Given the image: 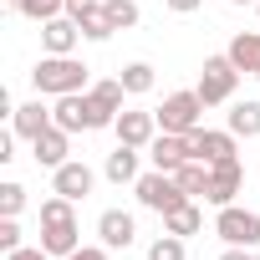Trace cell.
<instances>
[{
  "label": "cell",
  "mask_w": 260,
  "mask_h": 260,
  "mask_svg": "<svg viewBox=\"0 0 260 260\" xmlns=\"http://www.w3.org/2000/svg\"><path fill=\"white\" fill-rule=\"evenodd\" d=\"M77 41H82V26H77L72 16H56V21L41 26V46H46V56H72Z\"/></svg>",
  "instance_id": "5bb4252c"
},
{
  "label": "cell",
  "mask_w": 260,
  "mask_h": 260,
  "mask_svg": "<svg viewBox=\"0 0 260 260\" xmlns=\"http://www.w3.org/2000/svg\"><path fill=\"white\" fill-rule=\"evenodd\" d=\"M148 260H184V240L164 230V235H158V240L148 245Z\"/></svg>",
  "instance_id": "484cf974"
},
{
  "label": "cell",
  "mask_w": 260,
  "mask_h": 260,
  "mask_svg": "<svg viewBox=\"0 0 260 260\" xmlns=\"http://www.w3.org/2000/svg\"><path fill=\"white\" fill-rule=\"evenodd\" d=\"M164 6H169V11H179V16H194L204 0H164Z\"/></svg>",
  "instance_id": "d6a6232c"
},
{
  "label": "cell",
  "mask_w": 260,
  "mask_h": 260,
  "mask_svg": "<svg viewBox=\"0 0 260 260\" xmlns=\"http://www.w3.org/2000/svg\"><path fill=\"white\" fill-rule=\"evenodd\" d=\"M67 260H107V245H82V250H72Z\"/></svg>",
  "instance_id": "f546056e"
},
{
  "label": "cell",
  "mask_w": 260,
  "mask_h": 260,
  "mask_svg": "<svg viewBox=\"0 0 260 260\" xmlns=\"http://www.w3.org/2000/svg\"><path fill=\"white\" fill-rule=\"evenodd\" d=\"M164 230H169V235H179V240H189V235H199V230H204V209L189 199V204H179V209H169V214H164Z\"/></svg>",
  "instance_id": "d6986e66"
},
{
  "label": "cell",
  "mask_w": 260,
  "mask_h": 260,
  "mask_svg": "<svg viewBox=\"0 0 260 260\" xmlns=\"http://www.w3.org/2000/svg\"><path fill=\"white\" fill-rule=\"evenodd\" d=\"M51 122H56V117H51V107H46L41 97H36V102L11 107V133H16V138H41Z\"/></svg>",
  "instance_id": "7c38bea8"
},
{
  "label": "cell",
  "mask_w": 260,
  "mask_h": 260,
  "mask_svg": "<svg viewBox=\"0 0 260 260\" xmlns=\"http://www.w3.org/2000/svg\"><path fill=\"white\" fill-rule=\"evenodd\" d=\"M245 189V169H240V158H224V164H209V204L214 209H224V204H235V194Z\"/></svg>",
  "instance_id": "52a82bcc"
},
{
  "label": "cell",
  "mask_w": 260,
  "mask_h": 260,
  "mask_svg": "<svg viewBox=\"0 0 260 260\" xmlns=\"http://www.w3.org/2000/svg\"><path fill=\"white\" fill-rule=\"evenodd\" d=\"M235 82H240V72H235V61L230 56H204V72H199V97H204V107H219V102H230L235 97Z\"/></svg>",
  "instance_id": "277c9868"
},
{
  "label": "cell",
  "mask_w": 260,
  "mask_h": 260,
  "mask_svg": "<svg viewBox=\"0 0 260 260\" xmlns=\"http://www.w3.org/2000/svg\"><path fill=\"white\" fill-rule=\"evenodd\" d=\"M87 72H92V67L77 61V56H41L36 72H31V82H36L41 97H67V92H87V87H92Z\"/></svg>",
  "instance_id": "6da1fadb"
},
{
  "label": "cell",
  "mask_w": 260,
  "mask_h": 260,
  "mask_svg": "<svg viewBox=\"0 0 260 260\" xmlns=\"http://www.w3.org/2000/svg\"><path fill=\"white\" fill-rule=\"evenodd\" d=\"M97 6H102V0H67V16H72V21H82V16H87V11H97Z\"/></svg>",
  "instance_id": "4dcf8cb0"
},
{
  "label": "cell",
  "mask_w": 260,
  "mask_h": 260,
  "mask_svg": "<svg viewBox=\"0 0 260 260\" xmlns=\"http://www.w3.org/2000/svg\"><path fill=\"white\" fill-rule=\"evenodd\" d=\"M21 16L26 21H56V16H67V0H21Z\"/></svg>",
  "instance_id": "cb8c5ba5"
},
{
  "label": "cell",
  "mask_w": 260,
  "mask_h": 260,
  "mask_svg": "<svg viewBox=\"0 0 260 260\" xmlns=\"http://www.w3.org/2000/svg\"><path fill=\"white\" fill-rule=\"evenodd\" d=\"M224 127H230L235 138H260V102H235Z\"/></svg>",
  "instance_id": "ffe728a7"
},
{
  "label": "cell",
  "mask_w": 260,
  "mask_h": 260,
  "mask_svg": "<svg viewBox=\"0 0 260 260\" xmlns=\"http://www.w3.org/2000/svg\"><path fill=\"white\" fill-rule=\"evenodd\" d=\"M133 194H138V204H143V209H153V214H169V209H179V204H189V194H184V184H179L174 174H164V169H153V174H143V179L133 184Z\"/></svg>",
  "instance_id": "7a4b0ae2"
},
{
  "label": "cell",
  "mask_w": 260,
  "mask_h": 260,
  "mask_svg": "<svg viewBox=\"0 0 260 260\" xmlns=\"http://www.w3.org/2000/svg\"><path fill=\"white\" fill-rule=\"evenodd\" d=\"M102 174H107L112 184H138V179H143V174H138V148H127V143H117V148L107 153Z\"/></svg>",
  "instance_id": "e0dca14e"
},
{
  "label": "cell",
  "mask_w": 260,
  "mask_h": 260,
  "mask_svg": "<svg viewBox=\"0 0 260 260\" xmlns=\"http://www.w3.org/2000/svg\"><path fill=\"white\" fill-rule=\"evenodd\" d=\"M174 179L184 184L189 199H204V194H209V164H204V158H189L184 169H174Z\"/></svg>",
  "instance_id": "44dd1931"
},
{
  "label": "cell",
  "mask_w": 260,
  "mask_h": 260,
  "mask_svg": "<svg viewBox=\"0 0 260 260\" xmlns=\"http://www.w3.org/2000/svg\"><path fill=\"white\" fill-rule=\"evenodd\" d=\"M224 56L235 61V72L260 77V31H240V36L230 41V51H224Z\"/></svg>",
  "instance_id": "2e32d148"
},
{
  "label": "cell",
  "mask_w": 260,
  "mask_h": 260,
  "mask_svg": "<svg viewBox=\"0 0 260 260\" xmlns=\"http://www.w3.org/2000/svg\"><path fill=\"white\" fill-rule=\"evenodd\" d=\"M214 235H219L224 245L255 250V245H260V214H255V209H240V204H224V209L214 214Z\"/></svg>",
  "instance_id": "5b68a950"
},
{
  "label": "cell",
  "mask_w": 260,
  "mask_h": 260,
  "mask_svg": "<svg viewBox=\"0 0 260 260\" xmlns=\"http://www.w3.org/2000/svg\"><path fill=\"white\" fill-rule=\"evenodd\" d=\"M235 133L230 127H194L189 133V148H194V158H204V164H224V158H235Z\"/></svg>",
  "instance_id": "ba28073f"
},
{
  "label": "cell",
  "mask_w": 260,
  "mask_h": 260,
  "mask_svg": "<svg viewBox=\"0 0 260 260\" xmlns=\"http://www.w3.org/2000/svg\"><path fill=\"white\" fill-rule=\"evenodd\" d=\"M235 6H260V0H235Z\"/></svg>",
  "instance_id": "e575fe53"
},
{
  "label": "cell",
  "mask_w": 260,
  "mask_h": 260,
  "mask_svg": "<svg viewBox=\"0 0 260 260\" xmlns=\"http://www.w3.org/2000/svg\"><path fill=\"white\" fill-rule=\"evenodd\" d=\"M117 82L127 87V97H143V92H153V82H158V77H153V67H148V61H127V67L117 72Z\"/></svg>",
  "instance_id": "7402d4cb"
},
{
  "label": "cell",
  "mask_w": 260,
  "mask_h": 260,
  "mask_svg": "<svg viewBox=\"0 0 260 260\" xmlns=\"http://www.w3.org/2000/svg\"><path fill=\"white\" fill-rule=\"evenodd\" d=\"M97 235H102V245H107V250H127V245L138 240V219L127 214V209H102Z\"/></svg>",
  "instance_id": "8fae6325"
},
{
  "label": "cell",
  "mask_w": 260,
  "mask_h": 260,
  "mask_svg": "<svg viewBox=\"0 0 260 260\" xmlns=\"http://www.w3.org/2000/svg\"><path fill=\"white\" fill-rule=\"evenodd\" d=\"M219 260H255V255H250L245 245H224V255H219Z\"/></svg>",
  "instance_id": "836d02e7"
},
{
  "label": "cell",
  "mask_w": 260,
  "mask_h": 260,
  "mask_svg": "<svg viewBox=\"0 0 260 260\" xmlns=\"http://www.w3.org/2000/svg\"><path fill=\"white\" fill-rule=\"evenodd\" d=\"M6 260H56V255H46V250H41V245H36V250H26V245H21V250H11V255H6Z\"/></svg>",
  "instance_id": "1f68e13d"
},
{
  "label": "cell",
  "mask_w": 260,
  "mask_h": 260,
  "mask_svg": "<svg viewBox=\"0 0 260 260\" xmlns=\"http://www.w3.org/2000/svg\"><path fill=\"white\" fill-rule=\"evenodd\" d=\"M92 184H97V174H92L82 158H67L61 169H51V189H56L61 199H72V204H82V199L92 194Z\"/></svg>",
  "instance_id": "8992f818"
},
{
  "label": "cell",
  "mask_w": 260,
  "mask_h": 260,
  "mask_svg": "<svg viewBox=\"0 0 260 260\" xmlns=\"http://www.w3.org/2000/svg\"><path fill=\"white\" fill-rule=\"evenodd\" d=\"M77 26H82V36H87V41H107V36H112V21L102 16V6H97V11H87Z\"/></svg>",
  "instance_id": "d4e9b609"
},
{
  "label": "cell",
  "mask_w": 260,
  "mask_h": 260,
  "mask_svg": "<svg viewBox=\"0 0 260 260\" xmlns=\"http://www.w3.org/2000/svg\"><path fill=\"white\" fill-rule=\"evenodd\" d=\"M255 260H260V255H255Z\"/></svg>",
  "instance_id": "d590c367"
},
{
  "label": "cell",
  "mask_w": 260,
  "mask_h": 260,
  "mask_svg": "<svg viewBox=\"0 0 260 260\" xmlns=\"http://www.w3.org/2000/svg\"><path fill=\"white\" fill-rule=\"evenodd\" d=\"M31 153H36V164H41V169H61V164H67V153H72V133L51 122L41 138H31Z\"/></svg>",
  "instance_id": "4fadbf2b"
},
{
  "label": "cell",
  "mask_w": 260,
  "mask_h": 260,
  "mask_svg": "<svg viewBox=\"0 0 260 260\" xmlns=\"http://www.w3.org/2000/svg\"><path fill=\"white\" fill-rule=\"evenodd\" d=\"M67 219H77V209H72V199H46L41 204V224H67Z\"/></svg>",
  "instance_id": "4316f807"
},
{
  "label": "cell",
  "mask_w": 260,
  "mask_h": 260,
  "mask_svg": "<svg viewBox=\"0 0 260 260\" xmlns=\"http://www.w3.org/2000/svg\"><path fill=\"white\" fill-rule=\"evenodd\" d=\"M51 117H56V127H67V133H92V127H87V102H82V92L56 97Z\"/></svg>",
  "instance_id": "ac0fdd59"
},
{
  "label": "cell",
  "mask_w": 260,
  "mask_h": 260,
  "mask_svg": "<svg viewBox=\"0 0 260 260\" xmlns=\"http://www.w3.org/2000/svg\"><path fill=\"white\" fill-rule=\"evenodd\" d=\"M102 16L112 21V31H133L138 26V6L133 0H102Z\"/></svg>",
  "instance_id": "603a6c76"
},
{
  "label": "cell",
  "mask_w": 260,
  "mask_h": 260,
  "mask_svg": "<svg viewBox=\"0 0 260 260\" xmlns=\"http://www.w3.org/2000/svg\"><path fill=\"white\" fill-rule=\"evenodd\" d=\"M255 11H260V6H255Z\"/></svg>",
  "instance_id": "8d00e7d4"
},
{
  "label": "cell",
  "mask_w": 260,
  "mask_h": 260,
  "mask_svg": "<svg viewBox=\"0 0 260 260\" xmlns=\"http://www.w3.org/2000/svg\"><path fill=\"white\" fill-rule=\"evenodd\" d=\"M148 158H153V169H164V174L184 169V164L194 158V148H189V133H158V138L148 143Z\"/></svg>",
  "instance_id": "30bf717a"
},
{
  "label": "cell",
  "mask_w": 260,
  "mask_h": 260,
  "mask_svg": "<svg viewBox=\"0 0 260 260\" xmlns=\"http://www.w3.org/2000/svg\"><path fill=\"white\" fill-rule=\"evenodd\" d=\"M0 250H21V224H16V214H0Z\"/></svg>",
  "instance_id": "f1b7e54d"
},
{
  "label": "cell",
  "mask_w": 260,
  "mask_h": 260,
  "mask_svg": "<svg viewBox=\"0 0 260 260\" xmlns=\"http://www.w3.org/2000/svg\"><path fill=\"white\" fill-rule=\"evenodd\" d=\"M41 250L56 255V260H67L72 250H82V230H77V219H67V224H41Z\"/></svg>",
  "instance_id": "9a60e30c"
},
{
  "label": "cell",
  "mask_w": 260,
  "mask_h": 260,
  "mask_svg": "<svg viewBox=\"0 0 260 260\" xmlns=\"http://www.w3.org/2000/svg\"><path fill=\"white\" fill-rule=\"evenodd\" d=\"M21 209H26V189L16 179H6L0 184V214H21Z\"/></svg>",
  "instance_id": "83f0119b"
},
{
  "label": "cell",
  "mask_w": 260,
  "mask_h": 260,
  "mask_svg": "<svg viewBox=\"0 0 260 260\" xmlns=\"http://www.w3.org/2000/svg\"><path fill=\"white\" fill-rule=\"evenodd\" d=\"M158 127H164V133H194V127H204V97H199V92H174V97H164Z\"/></svg>",
  "instance_id": "3957f363"
},
{
  "label": "cell",
  "mask_w": 260,
  "mask_h": 260,
  "mask_svg": "<svg viewBox=\"0 0 260 260\" xmlns=\"http://www.w3.org/2000/svg\"><path fill=\"white\" fill-rule=\"evenodd\" d=\"M112 127H117V143H127V148H148V143L158 138V112H138V107L127 112V107H122Z\"/></svg>",
  "instance_id": "9c48e42d"
}]
</instances>
